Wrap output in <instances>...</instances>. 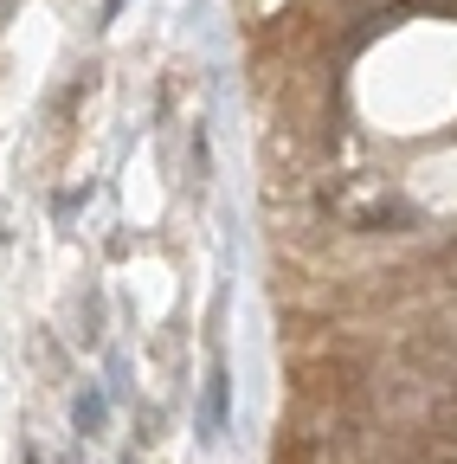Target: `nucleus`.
<instances>
[{"instance_id": "1", "label": "nucleus", "mask_w": 457, "mask_h": 464, "mask_svg": "<svg viewBox=\"0 0 457 464\" xmlns=\"http://www.w3.org/2000/svg\"><path fill=\"white\" fill-rule=\"evenodd\" d=\"M200 445H219L225 439V426H233V368L225 362H213V374H206V393H200Z\"/></svg>"}, {"instance_id": "3", "label": "nucleus", "mask_w": 457, "mask_h": 464, "mask_svg": "<svg viewBox=\"0 0 457 464\" xmlns=\"http://www.w3.org/2000/svg\"><path fill=\"white\" fill-rule=\"evenodd\" d=\"M123 7H129V0H103V26H109V20H123Z\"/></svg>"}, {"instance_id": "2", "label": "nucleus", "mask_w": 457, "mask_h": 464, "mask_svg": "<svg viewBox=\"0 0 457 464\" xmlns=\"http://www.w3.org/2000/svg\"><path fill=\"white\" fill-rule=\"evenodd\" d=\"M71 426H78L84 439L103 432V393H97V387H78V393H71Z\"/></svg>"}]
</instances>
